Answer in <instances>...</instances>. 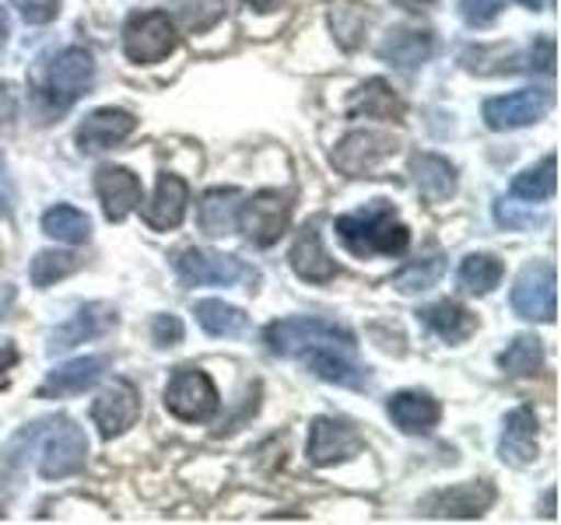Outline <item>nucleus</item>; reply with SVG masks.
I'll return each mask as SVG.
<instances>
[{"instance_id":"25","label":"nucleus","mask_w":561,"mask_h":525,"mask_svg":"<svg viewBox=\"0 0 561 525\" xmlns=\"http://www.w3.org/2000/svg\"><path fill=\"white\" fill-rule=\"evenodd\" d=\"M411 175L417 192L428 203H446L456 192V168L443 154H414L411 158Z\"/></svg>"},{"instance_id":"34","label":"nucleus","mask_w":561,"mask_h":525,"mask_svg":"<svg viewBox=\"0 0 561 525\" xmlns=\"http://www.w3.org/2000/svg\"><path fill=\"white\" fill-rule=\"evenodd\" d=\"M513 197L516 200H530V203H543V200L554 197V154H543L540 165L516 175Z\"/></svg>"},{"instance_id":"39","label":"nucleus","mask_w":561,"mask_h":525,"mask_svg":"<svg viewBox=\"0 0 561 525\" xmlns=\"http://www.w3.org/2000/svg\"><path fill=\"white\" fill-rule=\"evenodd\" d=\"M151 340L158 347H175L183 340V323L175 319V315H154L151 323Z\"/></svg>"},{"instance_id":"20","label":"nucleus","mask_w":561,"mask_h":525,"mask_svg":"<svg viewBox=\"0 0 561 525\" xmlns=\"http://www.w3.org/2000/svg\"><path fill=\"white\" fill-rule=\"evenodd\" d=\"M105 368H110V358H78V361H67L60 364L57 372H49L46 382L39 385V396L43 399H53V396H78L84 389H92V385L105 375Z\"/></svg>"},{"instance_id":"45","label":"nucleus","mask_w":561,"mask_h":525,"mask_svg":"<svg viewBox=\"0 0 561 525\" xmlns=\"http://www.w3.org/2000/svg\"><path fill=\"white\" fill-rule=\"evenodd\" d=\"M397 8H403V11H421V8H428V4H435V0H393Z\"/></svg>"},{"instance_id":"7","label":"nucleus","mask_w":561,"mask_h":525,"mask_svg":"<svg viewBox=\"0 0 561 525\" xmlns=\"http://www.w3.org/2000/svg\"><path fill=\"white\" fill-rule=\"evenodd\" d=\"M175 273L186 288H232L239 280H253L256 284V270H250L239 256H225V253H210V249H183L175 256Z\"/></svg>"},{"instance_id":"15","label":"nucleus","mask_w":561,"mask_h":525,"mask_svg":"<svg viewBox=\"0 0 561 525\" xmlns=\"http://www.w3.org/2000/svg\"><path fill=\"white\" fill-rule=\"evenodd\" d=\"M186 203H190V189L180 175L172 172H162L158 175V189L151 203H145L140 210V218L151 228V232H172V228H180V221L186 218Z\"/></svg>"},{"instance_id":"22","label":"nucleus","mask_w":561,"mask_h":525,"mask_svg":"<svg viewBox=\"0 0 561 525\" xmlns=\"http://www.w3.org/2000/svg\"><path fill=\"white\" fill-rule=\"evenodd\" d=\"M386 410H390V420L403 434H428L438 428V420H443L438 399H432L428 393H411V389L390 396Z\"/></svg>"},{"instance_id":"17","label":"nucleus","mask_w":561,"mask_h":525,"mask_svg":"<svg viewBox=\"0 0 561 525\" xmlns=\"http://www.w3.org/2000/svg\"><path fill=\"white\" fill-rule=\"evenodd\" d=\"M116 326V312L110 305H84L78 315H70V319L64 326H57L49 332V354H60V350H70V347H78L84 340H95L102 337L105 329H113Z\"/></svg>"},{"instance_id":"41","label":"nucleus","mask_w":561,"mask_h":525,"mask_svg":"<svg viewBox=\"0 0 561 525\" xmlns=\"http://www.w3.org/2000/svg\"><path fill=\"white\" fill-rule=\"evenodd\" d=\"M18 116V92L11 81H0V127H11Z\"/></svg>"},{"instance_id":"31","label":"nucleus","mask_w":561,"mask_h":525,"mask_svg":"<svg viewBox=\"0 0 561 525\" xmlns=\"http://www.w3.org/2000/svg\"><path fill=\"white\" fill-rule=\"evenodd\" d=\"M43 232L49 238H57V242L81 245V242L92 238V221H88V214H81L78 207L57 203V207H49L43 214Z\"/></svg>"},{"instance_id":"27","label":"nucleus","mask_w":561,"mask_h":525,"mask_svg":"<svg viewBox=\"0 0 561 525\" xmlns=\"http://www.w3.org/2000/svg\"><path fill=\"white\" fill-rule=\"evenodd\" d=\"M421 323H425L435 337H443L446 343H463L467 337H473L478 332V315L467 312L463 305H456V302H435L428 308H421Z\"/></svg>"},{"instance_id":"2","label":"nucleus","mask_w":561,"mask_h":525,"mask_svg":"<svg viewBox=\"0 0 561 525\" xmlns=\"http://www.w3.org/2000/svg\"><path fill=\"white\" fill-rule=\"evenodd\" d=\"M263 343H267L271 354L298 358L312 347L355 350V332L337 326L333 319H320V315H291V319H277L263 329Z\"/></svg>"},{"instance_id":"36","label":"nucleus","mask_w":561,"mask_h":525,"mask_svg":"<svg viewBox=\"0 0 561 525\" xmlns=\"http://www.w3.org/2000/svg\"><path fill=\"white\" fill-rule=\"evenodd\" d=\"M443 273H446V259L443 256H432V259H421V262H411V267H403L393 277V288L400 294H417V291L435 288Z\"/></svg>"},{"instance_id":"38","label":"nucleus","mask_w":561,"mask_h":525,"mask_svg":"<svg viewBox=\"0 0 561 525\" xmlns=\"http://www.w3.org/2000/svg\"><path fill=\"white\" fill-rule=\"evenodd\" d=\"M28 25H46L60 14V0H11Z\"/></svg>"},{"instance_id":"6","label":"nucleus","mask_w":561,"mask_h":525,"mask_svg":"<svg viewBox=\"0 0 561 525\" xmlns=\"http://www.w3.org/2000/svg\"><path fill=\"white\" fill-rule=\"evenodd\" d=\"M175 43H180V35H175V25L165 11H137L123 25V52L134 63L165 60L175 49Z\"/></svg>"},{"instance_id":"10","label":"nucleus","mask_w":561,"mask_h":525,"mask_svg":"<svg viewBox=\"0 0 561 525\" xmlns=\"http://www.w3.org/2000/svg\"><path fill=\"white\" fill-rule=\"evenodd\" d=\"M554 267L551 262H534L516 277L513 288V312L530 323H554Z\"/></svg>"},{"instance_id":"8","label":"nucleus","mask_w":561,"mask_h":525,"mask_svg":"<svg viewBox=\"0 0 561 525\" xmlns=\"http://www.w3.org/2000/svg\"><path fill=\"white\" fill-rule=\"evenodd\" d=\"M397 154V140L379 130H355L333 148V165L351 179H373L386 158Z\"/></svg>"},{"instance_id":"26","label":"nucleus","mask_w":561,"mask_h":525,"mask_svg":"<svg viewBox=\"0 0 561 525\" xmlns=\"http://www.w3.org/2000/svg\"><path fill=\"white\" fill-rule=\"evenodd\" d=\"M432 46H435V39H432L428 28H393L382 39L379 57L386 63H393V67L414 70V67H421L432 57Z\"/></svg>"},{"instance_id":"14","label":"nucleus","mask_w":561,"mask_h":525,"mask_svg":"<svg viewBox=\"0 0 561 525\" xmlns=\"http://www.w3.org/2000/svg\"><path fill=\"white\" fill-rule=\"evenodd\" d=\"M491 504H495V487L488 480H470L449 490H438L435 498H428L425 508L432 518H481Z\"/></svg>"},{"instance_id":"23","label":"nucleus","mask_w":561,"mask_h":525,"mask_svg":"<svg viewBox=\"0 0 561 525\" xmlns=\"http://www.w3.org/2000/svg\"><path fill=\"white\" fill-rule=\"evenodd\" d=\"M347 116L355 119H393L400 122L403 119V102L400 95L390 88V81L382 78H368L365 84H358L355 92L347 98Z\"/></svg>"},{"instance_id":"33","label":"nucleus","mask_w":561,"mask_h":525,"mask_svg":"<svg viewBox=\"0 0 561 525\" xmlns=\"http://www.w3.org/2000/svg\"><path fill=\"white\" fill-rule=\"evenodd\" d=\"M499 368H502L505 375H513V378L537 375L540 368H543V347H540V340L537 337H516L499 354Z\"/></svg>"},{"instance_id":"3","label":"nucleus","mask_w":561,"mask_h":525,"mask_svg":"<svg viewBox=\"0 0 561 525\" xmlns=\"http://www.w3.org/2000/svg\"><path fill=\"white\" fill-rule=\"evenodd\" d=\"M218 385L201 368H180L165 385V410L186 424H204L218 413Z\"/></svg>"},{"instance_id":"9","label":"nucleus","mask_w":561,"mask_h":525,"mask_svg":"<svg viewBox=\"0 0 561 525\" xmlns=\"http://www.w3.org/2000/svg\"><path fill=\"white\" fill-rule=\"evenodd\" d=\"M551 105H554V95L548 88H523V92H513V95L488 98L481 113L491 130H519L548 116Z\"/></svg>"},{"instance_id":"24","label":"nucleus","mask_w":561,"mask_h":525,"mask_svg":"<svg viewBox=\"0 0 561 525\" xmlns=\"http://www.w3.org/2000/svg\"><path fill=\"white\" fill-rule=\"evenodd\" d=\"M288 259H291V270L302 280H309V284H327V280L337 277V262L323 249V238L312 224L302 228V235L295 238Z\"/></svg>"},{"instance_id":"21","label":"nucleus","mask_w":561,"mask_h":525,"mask_svg":"<svg viewBox=\"0 0 561 525\" xmlns=\"http://www.w3.org/2000/svg\"><path fill=\"white\" fill-rule=\"evenodd\" d=\"M137 130V119L127 109H95L78 127V144L81 151H105L127 140Z\"/></svg>"},{"instance_id":"18","label":"nucleus","mask_w":561,"mask_h":525,"mask_svg":"<svg viewBox=\"0 0 561 525\" xmlns=\"http://www.w3.org/2000/svg\"><path fill=\"white\" fill-rule=\"evenodd\" d=\"M351 350L344 347H312L306 350V364L312 375H320L323 382H333V385H344V389H368V368L355 364L347 358Z\"/></svg>"},{"instance_id":"4","label":"nucleus","mask_w":561,"mask_h":525,"mask_svg":"<svg viewBox=\"0 0 561 525\" xmlns=\"http://www.w3.org/2000/svg\"><path fill=\"white\" fill-rule=\"evenodd\" d=\"M291 197L280 189H260L250 200L239 203V232L250 238L253 245H274L280 235L288 232L291 221Z\"/></svg>"},{"instance_id":"11","label":"nucleus","mask_w":561,"mask_h":525,"mask_svg":"<svg viewBox=\"0 0 561 525\" xmlns=\"http://www.w3.org/2000/svg\"><path fill=\"white\" fill-rule=\"evenodd\" d=\"M92 78H95V60L92 52L81 49V46H70L64 49L57 60H53V70H49V98L57 109H70L88 88H92Z\"/></svg>"},{"instance_id":"5","label":"nucleus","mask_w":561,"mask_h":525,"mask_svg":"<svg viewBox=\"0 0 561 525\" xmlns=\"http://www.w3.org/2000/svg\"><path fill=\"white\" fill-rule=\"evenodd\" d=\"M84 455H88V442L75 420L67 417L49 420V431L39 442V477L43 480L75 477V472L84 469Z\"/></svg>"},{"instance_id":"40","label":"nucleus","mask_w":561,"mask_h":525,"mask_svg":"<svg viewBox=\"0 0 561 525\" xmlns=\"http://www.w3.org/2000/svg\"><path fill=\"white\" fill-rule=\"evenodd\" d=\"M495 218H499V224H505V228H530V224H537V221H543V218H537V214H519L516 210V203H499L495 207Z\"/></svg>"},{"instance_id":"42","label":"nucleus","mask_w":561,"mask_h":525,"mask_svg":"<svg viewBox=\"0 0 561 525\" xmlns=\"http://www.w3.org/2000/svg\"><path fill=\"white\" fill-rule=\"evenodd\" d=\"M14 364H18V347H4V350H0V389L8 385V375H11Z\"/></svg>"},{"instance_id":"19","label":"nucleus","mask_w":561,"mask_h":525,"mask_svg":"<svg viewBox=\"0 0 561 525\" xmlns=\"http://www.w3.org/2000/svg\"><path fill=\"white\" fill-rule=\"evenodd\" d=\"M499 455L502 463L508 466H530L537 459V417L534 410H513L505 417V428H502V438H499Z\"/></svg>"},{"instance_id":"16","label":"nucleus","mask_w":561,"mask_h":525,"mask_svg":"<svg viewBox=\"0 0 561 525\" xmlns=\"http://www.w3.org/2000/svg\"><path fill=\"white\" fill-rule=\"evenodd\" d=\"M95 192H99L102 210H105V218H110V221H123L140 207V179L130 168H119V165L99 168Z\"/></svg>"},{"instance_id":"32","label":"nucleus","mask_w":561,"mask_h":525,"mask_svg":"<svg viewBox=\"0 0 561 525\" xmlns=\"http://www.w3.org/2000/svg\"><path fill=\"white\" fill-rule=\"evenodd\" d=\"M505 267L499 256L491 253H470L463 262H460V288L470 291V294H488L499 288Z\"/></svg>"},{"instance_id":"37","label":"nucleus","mask_w":561,"mask_h":525,"mask_svg":"<svg viewBox=\"0 0 561 525\" xmlns=\"http://www.w3.org/2000/svg\"><path fill=\"white\" fill-rule=\"evenodd\" d=\"M508 0H460V18L470 28H484L505 11Z\"/></svg>"},{"instance_id":"28","label":"nucleus","mask_w":561,"mask_h":525,"mask_svg":"<svg viewBox=\"0 0 561 525\" xmlns=\"http://www.w3.org/2000/svg\"><path fill=\"white\" fill-rule=\"evenodd\" d=\"M239 189H210L204 192V200L197 203V224L201 232H207L210 238L232 235L236 232V218H239Z\"/></svg>"},{"instance_id":"47","label":"nucleus","mask_w":561,"mask_h":525,"mask_svg":"<svg viewBox=\"0 0 561 525\" xmlns=\"http://www.w3.org/2000/svg\"><path fill=\"white\" fill-rule=\"evenodd\" d=\"M543 515L554 518V494H551V490H548V498H543Z\"/></svg>"},{"instance_id":"35","label":"nucleus","mask_w":561,"mask_h":525,"mask_svg":"<svg viewBox=\"0 0 561 525\" xmlns=\"http://www.w3.org/2000/svg\"><path fill=\"white\" fill-rule=\"evenodd\" d=\"M81 256H75V253H53V249H46V253H39L32 259V284L35 288H49V284H57V280H64V277H70V273H78L81 270Z\"/></svg>"},{"instance_id":"1","label":"nucleus","mask_w":561,"mask_h":525,"mask_svg":"<svg viewBox=\"0 0 561 525\" xmlns=\"http://www.w3.org/2000/svg\"><path fill=\"white\" fill-rule=\"evenodd\" d=\"M341 242L351 253L368 259V256H400L411 245L408 224H400L397 207L390 200H373L362 210H351L333 221Z\"/></svg>"},{"instance_id":"46","label":"nucleus","mask_w":561,"mask_h":525,"mask_svg":"<svg viewBox=\"0 0 561 525\" xmlns=\"http://www.w3.org/2000/svg\"><path fill=\"white\" fill-rule=\"evenodd\" d=\"M8 35H11V25H8V14L0 11V52H4V46H8Z\"/></svg>"},{"instance_id":"13","label":"nucleus","mask_w":561,"mask_h":525,"mask_svg":"<svg viewBox=\"0 0 561 525\" xmlns=\"http://www.w3.org/2000/svg\"><path fill=\"white\" fill-rule=\"evenodd\" d=\"M140 417V393L134 389V382L116 378L110 389H105L95 402H92V420L102 431V438H116L127 428L137 424Z\"/></svg>"},{"instance_id":"29","label":"nucleus","mask_w":561,"mask_h":525,"mask_svg":"<svg viewBox=\"0 0 561 525\" xmlns=\"http://www.w3.org/2000/svg\"><path fill=\"white\" fill-rule=\"evenodd\" d=\"M193 312H197V323L210 337H239V332H245V326H250V315L236 305L218 302V298H204Z\"/></svg>"},{"instance_id":"43","label":"nucleus","mask_w":561,"mask_h":525,"mask_svg":"<svg viewBox=\"0 0 561 525\" xmlns=\"http://www.w3.org/2000/svg\"><path fill=\"white\" fill-rule=\"evenodd\" d=\"M11 214V189H8V179L0 175V218Z\"/></svg>"},{"instance_id":"44","label":"nucleus","mask_w":561,"mask_h":525,"mask_svg":"<svg viewBox=\"0 0 561 525\" xmlns=\"http://www.w3.org/2000/svg\"><path fill=\"white\" fill-rule=\"evenodd\" d=\"M242 4H250L260 14H267V11H277L280 4H285V0H242Z\"/></svg>"},{"instance_id":"30","label":"nucleus","mask_w":561,"mask_h":525,"mask_svg":"<svg viewBox=\"0 0 561 525\" xmlns=\"http://www.w3.org/2000/svg\"><path fill=\"white\" fill-rule=\"evenodd\" d=\"M365 25H368V11L358 0H330V28L341 49H358L365 39Z\"/></svg>"},{"instance_id":"12","label":"nucleus","mask_w":561,"mask_h":525,"mask_svg":"<svg viewBox=\"0 0 561 525\" xmlns=\"http://www.w3.org/2000/svg\"><path fill=\"white\" fill-rule=\"evenodd\" d=\"M362 434L347 424V420L337 417H316L312 428H309V463L312 466H333V463H344L351 455L362 452Z\"/></svg>"}]
</instances>
